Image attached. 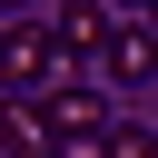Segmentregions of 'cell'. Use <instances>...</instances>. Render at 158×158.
Returning a JSON list of instances; mask_svg holds the SVG:
<instances>
[{
	"instance_id": "1",
	"label": "cell",
	"mask_w": 158,
	"mask_h": 158,
	"mask_svg": "<svg viewBox=\"0 0 158 158\" xmlns=\"http://www.w3.org/2000/svg\"><path fill=\"white\" fill-rule=\"evenodd\" d=\"M89 59L59 40V30H40V20H0V79L20 89V99H49L59 79H79Z\"/></svg>"
},
{
	"instance_id": "2",
	"label": "cell",
	"mask_w": 158,
	"mask_h": 158,
	"mask_svg": "<svg viewBox=\"0 0 158 158\" xmlns=\"http://www.w3.org/2000/svg\"><path fill=\"white\" fill-rule=\"evenodd\" d=\"M89 69H99L109 89H138V79H158V30H148V20H128V30H109V49H99Z\"/></svg>"
},
{
	"instance_id": "3",
	"label": "cell",
	"mask_w": 158,
	"mask_h": 158,
	"mask_svg": "<svg viewBox=\"0 0 158 158\" xmlns=\"http://www.w3.org/2000/svg\"><path fill=\"white\" fill-rule=\"evenodd\" d=\"M0 148H10V158H59V128H49V109L10 89V99H0Z\"/></svg>"
},
{
	"instance_id": "4",
	"label": "cell",
	"mask_w": 158,
	"mask_h": 158,
	"mask_svg": "<svg viewBox=\"0 0 158 158\" xmlns=\"http://www.w3.org/2000/svg\"><path fill=\"white\" fill-rule=\"evenodd\" d=\"M49 30H59V40H69V49H79V59H99V49H109V30H118V20H109V0H59V20H49Z\"/></svg>"
},
{
	"instance_id": "5",
	"label": "cell",
	"mask_w": 158,
	"mask_h": 158,
	"mask_svg": "<svg viewBox=\"0 0 158 158\" xmlns=\"http://www.w3.org/2000/svg\"><path fill=\"white\" fill-rule=\"evenodd\" d=\"M109 158H158V128H109Z\"/></svg>"
},
{
	"instance_id": "6",
	"label": "cell",
	"mask_w": 158,
	"mask_h": 158,
	"mask_svg": "<svg viewBox=\"0 0 158 158\" xmlns=\"http://www.w3.org/2000/svg\"><path fill=\"white\" fill-rule=\"evenodd\" d=\"M0 20H30V0H0Z\"/></svg>"
},
{
	"instance_id": "7",
	"label": "cell",
	"mask_w": 158,
	"mask_h": 158,
	"mask_svg": "<svg viewBox=\"0 0 158 158\" xmlns=\"http://www.w3.org/2000/svg\"><path fill=\"white\" fill-rule=\"evenodd\" d=\"M128 10H158V0H128Z\"/></svg>"
}]
</instances>
